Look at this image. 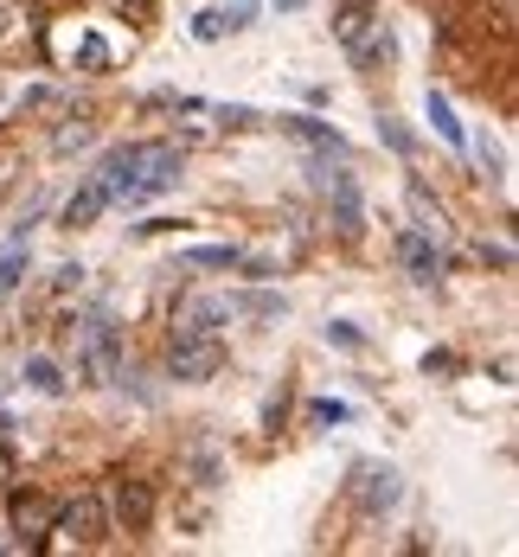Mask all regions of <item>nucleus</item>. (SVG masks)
Returning <instances> with one entry per match:
<instances>
[{
	"instance_id": "obj_1",
	"label": "nucleus",
	"mask_w": 519,
	"mask_h": 557,
	"mask_svg": "<svg viewBox=\"0 0 519 557\" xmlns=\"http://www.w3.org/2000/svg\"><path fill=\"white\" fill-rule=\"evenodd\" d=\"M71 366L84 385H115L122 379V327L110 314H84L71 321Z\"/></svg>"
},
{
	"instance_id": "obj_2",
	"label": "nucleus",
	"mask_w": 519,
	"mask_h": 557,
	"mask_svg": "<svg viewBox=\"0 0 519 557\" xmlns=\"http://www.w3.org/2000/svg\"><path fill=\"white\" fill-rule=\"evenodd\" d=\"M219 366H225V346H219V334L173 339V352H168V372L180 379V385H206V379H219Z\"/></svg>"
},
{
	"instance_id": "obj_3",
	"label": "nucleus",
	"mask_w": 519,
	"mask_h": 557,
	"mask_svg": "<svg viewBox=\"0 0 519 557\" xmlns=\"http://www.w3.org/2000/svg\"><path fill=\"white\" fill-rule=\"evenodd\" d=\"M334 161H341V154L314 161V186L328 193V206H334V224H341L346 237H353V231H359V180H353L346 168H334Z\"/></svg>"
},
{
	"instance_id": "obj_4",
	"label": "nucleus",
	"mask_w": 519,
	"mask_h": 557,
	"mask_svg": "<svg viewBox=\"0 0 519 557\" xmlns=\"http://www.w3.org/2000/svg\"><path fill=\"white\" fill-rule=\"evenodd\" d=\"M64 539H77V545H103V532H110V506L97 500V494H77V500H58V525Z\"/></svg>"
},
{
	"instance_id": "obj_5",
	"label": "nucleus",
	"mask_w": 519,
	"mask_h": 557,
	"mask_svg": "<svg viewBox=\"0 0 519 557\" xmlns=\"http://www.w3.org/2000/svg\"><path fill=\"white\" fill-rule=\"evenodd\" d=\"M141 161H148V141H128V148H110L103 154V168H97V186L110 193V199H135V180H141Z\"/></svg>"
},
{
	"instance_id": "obj_6",
	"label": "nucleus",
	"mask_w": 519,
	"mask_h": 557,
	"mask_svg": "<svg viewBox=\"0 0 519 557\" xmlns=\"http://www.w3.org/2000/svg\"><path fill=\"white\" fill-rule=\"evenodd\" d=\"M58 525V500L52 494H13V532H20V545L33 552V545H46V532Z\"/></svg>"
},
{
	"instance_id": "obj_7",
	"label": "nucleus",
	"mask_w": 519,
	"mask_h": 557,
	"mask_svg": "<svg viewBox=\"0 0 519 557\" xmlns=\"http://www.w3.org/2000/svg\"><path fill=\"white\" fill-rule=\"evenodd\" d=\"M180 186V148L173 141H148V161H141V180H135V199H155V193H168ZM128 199V206H135Z\"/></svg>"
},
{
	"instance_id": "obj_8",
	"label": "nucleus",
	"mask_w": 519,
	"mask_h": 557,
	"mask_svg": "<svg viewBox=\"0 0 519 557\" xmlns=\"http://www.w3.org/2000/svg\"><path fill=\"white\" fill-rule=\"evenodd\" d=\"M115 525L122 532H148L155 525V487L148 481H135V474L115 481Z\"/></svg>"
},
{
	"instance_id": "obj_9",
	"label": "nucleus",
	"mask_w": 519,
	"mask_h": 557,
	"mask_svg": "<svg viewBox=\"0 0 519 557\" xmlns=\"http://www.w3.org/2000/svg\"><path fill=\"white\" fill-rule=\"evenodd\" d=\"M346 58H353L359 71H379V64H392V58H398V33H392L385 20H366V33L346 46Z\"/></svg>"
},
{
	"instance_id": "obj_10",
	"label": "nucleus",
	"mask_w": 519,
	"mask_h": 557,
	"mask_svg": "<svg viewBox=\"0 0 519 557\" xmlns=\"http://www.w3.org/2000/svg\"><path fill=\"white\" fill-rule=\"evenodd\" d=\"M225 321H231L225 301H186V308L173 314V339H206V334H219Z\"/></svg>"
},
{
	"instance_id": "obj_11",
	"label": "nucleus",
	"mask_w": 519,
	"mask_h": 557,
	"mask_svg": "<svg viewBox=\"0 0 519 557\" xmlns=\"http://www.w3.org/2000/svg\"><path fill=\"white\" fill-rule=\"evenodd\" d=\"M410 219H417L410 231H423V237H430L436 250L449 244V212H443V206H436V199H430L423 186H410Z\"/></svg>"
},
{
	"instance_id": "obj_12",
	"label": "nucleus",
	"mask_w": 519,
	"mask_h": 557,
	"mask_svg": "<svg viewBox=\"0 0 519 557\" xmlns=\"http://www.w3.org/2000/svg\"><path fill=\"white\" fill-rule=\"evenodd\" d=\"M398 257H404V270L417 282H436V270H443V257H436V244L423 237V231H404L398 237Z\"/></svg>"
},
{
	"instance_id": "obj_13",
	"label": "nucleus",
	"mask_w": 519,
	"mask_h": 557,
	"mask_svg": "<svg viewBox=\"0 0 519 557\" xmlns=\"http://www.w3.org/2000/svg\"><path fill=\"white\" fill-rule=\"evenodd\" d=\"M103 206H110V193H103V186L90 180L84 193H71V199H64V212H58V224H64V231H84V224H97V212H103Z\"/></svg>"
},
{
	"instance_id": "obj_14",
	"label": "nucleus",
	"mask_w": 519,
	"mask_h": 557,
	"mask_svg": "<svg viewBox=\"0 0 519 557\" xmlns=\"http://www.w3.org/2000/svg\"><path fill=\"white\" fill-rule=\"evenodd\" d=\"M398 494H404L398 468H372V474H366V487H359V506H366V512H392Z\"/></svg>"
},
{
	"instance_id": "obj_15",
	"label": "nucleus",
	"mask_w": 519,
	"mask_h": 557,
	"mask_svg": "<svg viewBox=\"0 0 519 557\" xmlns=\"http://www.w3.org/2000/svg\"><path fill=\"white\" fill-rule=\"evenodd\" d=\"M283 128L288 135H301L308 148H321V154H346L341 128H328V122H314V115H283Z\"/></svg>"
},
{
	"instance_id": "obj_16",
	"label": "nucleus",
	"mask_w": 519,
	"mask_h": 557,
	"mask_svg": "<svg viewBox=\"0 0 519 557\" xmlns=\"http://www.w3.org/2000/svg\"><path fill=\"white\" fill-rule=\"evenodd\" d=\"M423 115H430V122H436V135H443V141H449V148H468V135H461L456 110H449V97H436V90H430V97H423Z\"/></svg>"
},
{
	"instance_id": "obj_17",
	"label": "nucleus",
	"mask_w": 519,
	"mask_h": 557,
	"mask_svg": "<svg viewBox=\"0 0 519 557\" xmlns=\"http://www.w3.org/2000/svg\"><path fill=\"white\" fill-rule=\"evenodd\" d=\"M20 379L39 391V397H64V372H58V359H46V352H39V359H26V372H20Z\"/></svg>"
},
{
	"instance_id": "obj_18",
	"label": "nucleus",
	"mask_w": 519,
	"mask_h": 557,
	"mask_svg": "<svg viewBox=\"0 0 519 557\" xmlns=\"http://www.w3.org/2000/svg\"><path fill=\"white\" fill-rule=\"evenodd\" d=\"M186 270H237V244H193Z\"/></svg>"
},
{
	"instance_id": "obj_19",
	"label": "nucleus",
	"mask_w": 519,
	"mask_h": 557,
	"mask_svg": "<svg viewBox=\"0 0 519 557\" xmlns=\"http://www.w3.org/2000/svg\"><path fill=\"white\" fill-rule=\"evenodd\" d=\"M231 314H257V321H276V314H288L283 295H237V301H225Z\"/></svg>"
},
{
	"instance_id": "obj_20",
	"label": "nucleus",
	"mask_w": 519,
	"mask_h": 557,
	"mask_svg": "<svg viewBox=\"0 0 519 557\" xmlns=\"http://www.w3.org/2000/svg\"><path fill=\"white\" fill-rule=\"evenodd\" d=\"M97 141V122H64L52 135V154H77V148H90Z\"/></svg>"
},
{
	"instance_id": "obj_21",
	"label": "nucleus",
	"mask_w": 519,
	"mask_h": 557,
	"mask_svg": "<svg viewBox=\"0 0 519 557\" xmlns=\"http://www.w3.org/2000/svg\"><path fill=\"white\" fill-rule=\"evenodd\" d=\"M20 276H26V244H7L0 250V301L20 288Z\"/></svg>"
},
{
	"instance_id": "obj_22",
	"label": "nucleus",
	"mask_w": 519,
	"mask_h": 557,
	"mask_svg": "<svg viewBox=\"0 0 519 557\" xmlns=\"http://www.w3.org/2000/svg\"><path fill=\"white\" fill-rule=\"evenodd\" d=\"M379 135H385V148H392V154H404V161H410V154H417V135H410V128H404L398 115H385V122H379Z\"/></svg>"
},
{
	"instance_id": "obj_23",
	"label": "nucleus",
	"mask_w": 519,
	"mask_h": 557,
	"mask_svg": "<svg viewBox=\"0 0 519 557\" xmlns=\"http://www.w3.org/2000/svg\"><path fill=\"white\" fill-rule=\"evenodd\" d=\"M308 423H314V430H328V423H346V404H334V397L308 404Z\"/></svg>"
},
{
	"instance_id": "obj_24",
	"label": "nucleus",
	"mask_w": 519,
	"mask_h": 557,
	"mask_svg": "<svg viewBox=\"0 0 519 557\" xmlns=\"http://www.w3.org/2000/svg\"><path fill=\"white\" fill-rule=\"evenodd\" d=\"M219 33H225V13H212V7H206V13L193 20V39H219Z\"/></svg>"
},
{
	"instance_id": "obj_25",
	"label": "nucleus",
	"mask_w": 519,
	"mask_h": 557,
	"mask_svg": "<svg viewBox=\"0 0 519 557\" xmlns=\"http://www.w3.org/2000/svg\"><path fill=\"white\" fill-rule=\"evenodd\" d=\"M328 339L346 346V352H359V327H353V321H328Z\"/></svg>"
},
{
	"instance_id": "obj_26",
	"label": "nucleus",
	"mask_w": 519,
	"mask_h": 557,
	"mask_svg": "<svg viewBox=\"0 0 519 557\" xmlns=\"http://www.w3.org/2000/svg\"><path fill=\"white\" fill-rule=\"evenodd\" d=\"M481 263H494V270H514V250H507V244H481Z\"/></svg>"
},
{
	"instance_id": "obj_27",
	"label": "nucleus",
	"mask_w": 519,
	"mask_h": 557,
	"mask_svg": "<svg viewBox=\"0 0 519 557\" xmlns=\"http://www.w3.org/2000/svg\"><path fill=\"white\" fill-rule=\"evenodd\" d=\"M250 13H257V0H231V7H225V26H250Z\"/></svg>"
},
{
	"instance_id": "obj_28",
	"label": "nucleus",
	"mask_w": 519,
	"mask_h": 557,
	"mask_svg": "<svg viewBox=\"0 0 519 557\" xmlns=\"http://www.w3.org/2000/svg\"><path fill=\"white\" fill-rule=\"evenodd\" d=\"M20 26V0H0V33H13Z\"/></svg>"
},
{
	"instance_id": "obj_29",
	"label": "nucleus",
	"mask_w": 519,
	"mask_h": 557,
	"mask_svg": "<svg viewBox=\"0 0 519 557\" xmlns=\"http://www.w3.org/2000/svg\"><path fill=\"white\" fill-rule=\"evenodd\" d=\"M115 7H122V13H148L155 0H115Z\"/></svg>"
},
{
	"instance_id": "obj_30",
	"label": "nucleus",
	"mask_w": 519,
	"mask_h": 557,
	"mask_svg": "<svg viewBox=\"0 0 519 557\" xmlns=\"http://www.w3.org/2000/svg\"><path fill=\"white\" fill-rule=\"evenodd\" d=\"M7 474H13V461H7V448H0V481H7Z\"/></svg>"
},
{
	"instance_id": "obj_31",
	"label": "nucleus",
	"mask_w": 519,
	"mask_h": 557,
	"mask_svg": "<svg viewBox=\"0 0 519 557\" xmlns=\"http://www.w3.org/2000/svg\"><path fill=\"white\" fill-rule=\"evenodd\" d=\"M276 7H301V0H276Z\"/></svg>"
}]
</instances>
